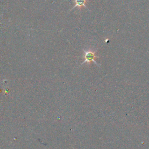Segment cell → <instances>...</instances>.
I'll use <instances>...</instances> for the list:
<instances>
[{"mask_svg":"<svg viewBox=\"0 0 149 149\" xmlns=\"http://www.w3.org/2000/svg\"><path fill=\"white\" fill-rule=\"evenodd\" d=\"M83 51H84V56H83V57H84V61L81 64V65L84 64V63H85L86 62L90 63L91 61H93L96 65L100 66V65H98V63L95 60V59L96 58H99V57L97 56H95L94 51H91L90 49H88V50L83 49Z\"/></svg>","mask_w":149,"mask_h":149,"instance_id":"obj_1","label":"cell"},{"mask_svg":"<svg viewBox=\"0 0 149 149\" xmlns=\"http://www.w3.org/2000/svg\"><path fill=\"white\" fill-rule=\"evenodd\" d=\"M74 6L72 8V10L73 9L75 8H81L82 6H84L87 8V6L86 5V0H74Z\"/></svg>","mask_w":149,"mask_h":149,"instance_id":"obj_2","label":"cell"}]
</instances>
